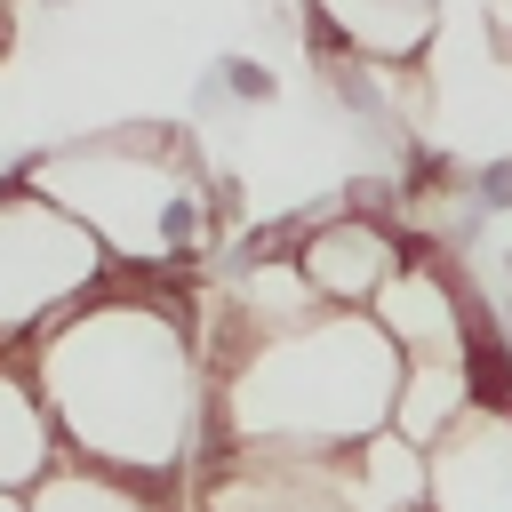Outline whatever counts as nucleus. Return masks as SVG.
Returning a JSON list of instances; mask_svg holds the SVG:
<instances>
[{
	"label": "nucleus",
	"mask_w": 512,
	"mask_h": 512,
	"mask_svg": "<svg viewBox=\"0 0 512 512\" xmlns=\"http://www.w3.org/2000/svg\"><path fill=\"white\" fill-rule=\"evenodd\" d=\"M432 512H512V408H472L432 448Z\"/></svg>",
	"instance_id": "423d86ee"
},
{
	"label": "nucleus",
	"mask_w": 512,
	"mask_h": 512,
	"mask_svg": "<svg viewBox=\"0 0 512 512\" xmlns=\"http://www.w3.org/2000/svg\"><path fill=\"white\" fill-rule=\"evenodd\" d=\"M32 368L80 464L184 488L208 464V344L200 288L184 280H120L40 344L0 352Z\"/></svg>",
	"instance_id": "f257e3e1"
},
{
	"label": "nucleus",
	"mask_w": 512,
	"mask_h": 512,
	"mask_svg": "<svg viewBox=\"0 0 512 512\" xmlns=\"http://www.w3.org/2000/svg\"><path fill=\"white\" fill-rule=\"evenodd\" d=\"M408 256H416V240H408L392 216H360V208H344V200L304 208L296 264H304V280L320 288L328 312H376V296L400 280Z\"/></svg>",
	"instance_id": "39448f33"
},
{
	"label": "nucleus",
	"mask_w": 512,
	"mask_h": 512,
	"mask_svg": "<svg viewBox=\"0 0 512 512\" xmlns=\"http://www.w3.org/2000/svg\"><path fill=\"white\" fill-rule=\"evenodd\" d=\"M216 80L232 88V104H272L280 96V72L264 56H216Z\"/></svg>",
	"instance_id": "9d476101"
},
{
	"label": "nucleus",
	"mask_w": 512,
	"mask_h": 512,
	"mask_svg": "<svg viewBox=\"0 0 512 512\" xmlns=\"http://www.w3.org/2000/svg\"><path fill=\"white\" fill-rule=\"evenodd\" d=\"M40 8H72V0H40Z\"/></svg>",
	"instance_id": "f8f14e48"
},
{
	"label": "nucleus",
	"mask_w": 512,
	"mask_h": 512,
	"mask_svg": "<svg viewBox=\"0 0 512 512\" xmlns=\"http://www.w3.org/2000/svg\"><path fill=\"white\" fill-rule=\"evenodd\" d=\"M64 464H80V456H72L48 392L32 384V368L0 360V496H40Z\"/></svg>",
	"instance_id": "0eeeda50"
},
{
	"label": "nucleus",
	"mask_w": 512,
	"mask_h": 512,
	"mask_svg": "<svg viewBox=\"0 0 512 512\" xmlns=\"http://www.w3.org/2000/svg\"><path fill=\"white\" fill-rule=\"evenodd\" d=\"M16 184L72 208L112 248V264L136 280H192L216 256V240L232 224V192H240L232 176H208L200 136L168 128V120L88 128L48 152H24Z\"/></svg>",
	"instance_id": "7ed1b4c3"
},
{
	"label": "nucleus",
	"mask_w": 512,
	"mask_h": 512,
	"mask_svg": "<svg viewBox=\"0 0 512 512\" xmlns=\"http://www.w3.org/2000/svg\"><path fill=\"white\" fill-rule=\"evenodd\" d=\"M424 512H432V504H424Z\"/></svg>",
	"instance_id": "ddd939ff"
},
{
	"label": "nucleus",
	"mask_w": 512,
	"mask_h": 512,
	"mask_svg": "<svg viewBox=\"0 0 512 512\" xmlns=\"http://www.w3.org/2000/svg\"><path fill=\"white\" fill-rule=\"evenodd\" d=\"M24 512H192V504H184V488H152V480L104 472V464H64L40 496H24Z\"/></svg>",
	"instance_id": "1a4fd4ad"
},
{
	"label": "nucleus",
	"mask_w": 512,
	"mask_h": 512,
	"mask_svg": "<svg viewBox=\"0 0 512 512\" xmlns=\"http://www.w3.org/2000/svg\"><path fill=\"white\" fill-rule=\"evenodd\" d=\"M120 280L128 272L112 264V248L72 208H56L48 192L8 176V192H0V336H8V352L40 344L56 320H72L80 304H96Z\"/></svg>",
	"instance_id": "20e7f679"
},
{
	"label": "nucleus",
	"mask_w": 512,
	"mask_h": 512,
	"mask_svg": "<svg viewBox=\"0 0 512 512\" xmlns=\"http://www.w3.org/2000/svg\"><path fill=\"white\" fill-rule=\"evenodd\" d=\"M400 384H408V360L368 312H328L296 336L248 344L208 368V464L344 456L400 416Z\"/></svg>",
	"instance_id": "f03ea898"
},
{
	"label": "nucleus",
	"mask_w": 512,
	"mask_h": 512,
	"mask_svg": "<svg viewBox=\"0 0 512 512\" xmlns=\"http://www.w3.org/2000/svg\"><path fill=\"white\" fill-rule=\"evenodd\" d=\"M344 464H352L360 512H424L432 504V448H416L400 424H384L376 440L344 448Z\"/></svg>",
	"instance_id": "6e6552de"
},
{
	"label": "nucleus",
	"mask_w": 512,
	"mask_h": 512,
	"mask_svg": "<svg viewBox=\"0 0 512 512\" xmlns=\"http://www.w3.org/2000/svg\"><path fill=\"white\" fill-rule=\"evenodd\" d=\"M480 24L496 40V56H512V0H480Z\"/></svg>",
	"instance_id": "9b49d317"
}]
</instances>
